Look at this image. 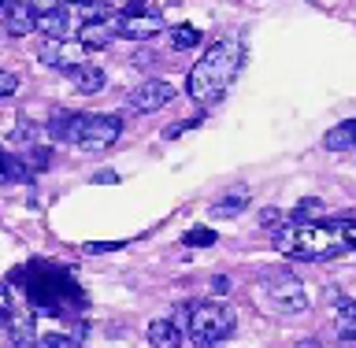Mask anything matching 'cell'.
<instances>
[{
	"instance_id": "obj_12",
	"label": "cell",
	"mask_w": 356,
	"mask_h": 348,
	"mask_svg": "<svg viewBox=\"0 0 356 348\" xmlns=\"http://www.w3.org/2000/svg\"><path fill=\"white\" fill-rule=\"evenodd\" d=\"M323 149H330V152L356 149V119H345V122H338V126H330L327 133H323Z\"/></svg>"
},
{
	"instance_id": "obj_36",
	"label": "cell",
	"mask_w": 356,
	"mask_h": 348,
	"mask_svg": "<svg viewBox=\"0 0 356 348\" xmlns=\"http://www.w3.org/2000/svg\"><path fill=\"white\" fill-rule=\"evenodd\" d=\"M67 4H86V0H67Z\"/></svg>"
},
{
	"instance_id": "obj_22",
	"label": "cell",
	"mask_w": 356,
	"mask_h": 348,
	"mask_svg": "<svg viewBox=\"0 0 356 348\" xmlns=\"http://www.w3.org/2000/svg\"><path fill=\"white\" fill-rule=\"evenodd\" d=\"M82 15H86V22L115 19V15H111V4H108V0H86V4H82Z\"/></svg>"
},
{
	"instance_id": "obj_5",
	"label": "cell",
	"mask_w": 356,
	"mask_h": 348,
	"mask_svg": "<svg viewBox=\"0 0 356 348\" xmlns=\"http://www.w3.org/2000/svg\"><path fill=\"white\" fill-rule=\"evenodd\" d=\"M264 289H267V300H271V308H275V311H282V315H300V311L308 308V293H305V285H300L289 271L271 274Z\"/></svg>"
},
{
	"instance_id": "obj_15",
	"label": "cell",
	"mask_w": 356,
	"mask_h": 348,
	"mask_svg": "<svg viewBox=\"0 0 356 348\" xmlns=\"http://www.w3.org/2000/svg\"><path fill=\"white\" fill-rule=\"evenodd\" d=\"M67 74H71L78 93H100V89H104V71L93 67V63H82V67H74V71H67Z\"/></svg>"
},
{
	"instance_id": "obj_7",
	"label": "cell",
	"mask_w": 356,
	"mask_h": 348,
	"mask_svg": "<svg viewBox=\"0 0 356 348\" xmlns=\"http://www.w3.org/2000/svg\"><path fill=\"white\" fill-rule=\"evenodd\" d=\"M171 100H175V89L167 82H160V78H149V82H141L134 89L127 104L138 111V115H152V111H160L163 104H171Z\"/></svg>"
},
{
	"instance_id": "obj_16",
	"label": "cell",
	"mask_w": 356,
	"mask_h": 348,
	"mask_svg": "<svg viewBox=\"0 0 356 348\" xmlns=\"http://www.w3.org/2000/svg\"><path fill=\"white\" fill-rule=\"evenodd\" d=\"M334 326H338V338H341L345 345H356V300H341Z\"/></svg>"
},
{
	"instance_id": "obj_32",
	"label": "cell",
	"mask_w": 356,
	"mask_h": 348,
	"mask_svg": "<svg viewBox=\"0 0 356 348\" xmlns=\"http://www.w3.org/2000/svg\"><path fill=\"white\" fill-rule=\"evenodd\" d=\"M193 126H197V119H193V122H175V126L167 130L163 138H167V141H175V138H182V133H186V130H193Z\"/></svg>"
},
{
	"instance_id": "obj_11",
	"label": "cell",
	"mask_w": 356,
	"mask_h": 348,
	"mask_svg": "<svg viewBox=\"0 0 356 348\" xmlns=\"http://www.w3.org/2000/svg\"><path fill=\"white\" fill-rule=\"evenodd\" d=\"M4 30L11 38H30L33 30H38V15H33V8L26 0H15V4H8L4 11Z\"/></svg>"
},
{
	"instance_id": "obj_18",
	"label": "cell",
	"mask_w": 356,
	"mask_h": 348,
	"mask_svg": "<svg viewBox=\"0 0 356 348\" xmlns=\"http://www.w3.org/2000/svg\"><path fill=\"white\" fill-rule=\"evenodd\" d=\"M8 330H11V341H15L19 348L30 345V338H33V315H30V311H11Z\"/></svg>"
},
{
	"instance_id": "obj_4",
	"label": "cell",
	"mask_w": 356,
	"mask_h": 348,
	"mask_svg": "<svg viewBox=\"0 0 356 348\" xmlns=\"http://www.w3.org/2000/svg\"><path fill=\"white\" fill-rule=\"evenodd\" d=\"M26 293L33 300V308L49 311V315H60L67 304H74V300H78L74 282L63 271H52V267H49V274H30Z\"/></svg>"
},
{
	"instance_id": "obj_13",
	"label": "cell",
	"mask_w": 356,
	"mask_h": 348,
	"mask_svg": "<svg viewBox=\"0 0 356 348\" xmlns=\"http://www.w3.org/2000/svg\"><path fill=\"white\" fill-rule=\"evenodd\" d=\"M78 130H82V115H74V111H56L49 119V138L52 141H78Z\"/></svg>"
},
{
	"instance_id": "obj_20",
	"label": "cell",
	"mask_w": 356,
	"mask_h": 348,
	"mask_svg": "<svg viewBox=\"0 0 356 348\" xmlns=\"http://www.w3.org/2000/svg\"><path fill=\"white\" fill-rule=\"evenodd\" d=\"M22 178H30L22 156H8L4 149H0V185H4V182H22Z\"/></svg>"
},
{
	"instance_id": "obj_17",
	"label": "cell",
	"mask_w": 356,
	"mask_h": 348,
	"mask_svg": "<svg viewBox=\"0 0 356 348\" xmlns=\"http://www.w3.org/2000/svg\"><path fill=\"white\" fill-rule=\"evenodd\" d=\"M38 30L49 41H63V33H67V11L56 8V11H49V15H38Z\"/></svg>"
},
{
	"instance_id": "obj_34",
	"label": "cell",
	"mask_w": 356,
	"mask_h": 348,
	"mask_svg": "<svg viewBox=\"0 0 356 348\" xmlns=\"http://www.w3.org/2000/svg\"><path fill=\"white\" fill-rule=\"evenodd\" d=\"M93 182H100V185H104V182H115V174H111V171H100V174L93 178Z\"/></svg>"
},
{
	"instance_id": "obj_8",
	"label": "cell",
	"mask_w": 356,
	"mask_h": 348,
	"mask_svg": "<svg viewBox=\"0 0 356 348\" xmlns=\"http://www.w3.org/2000/svg\"><path fill=\"white\" fill-rule=\"evenodd\" d=\"M82 41H44L41 44V52H38V60L44 67H60V71H74V67H82Z\"/></svg>"
},
{
	"instance_id": "obj_33",
	"label": "cell",
	"mask_w": 356,
	"mask_h": 348,
	"mask_svg": "<svg viewBox=\"0 0 356 348\" xmlns=\"http://www.w3.org/2000/svg\"><path fill=\"white\" fill-rule=\"evenodd\" d=\"M211 293H222V297H227V293H230V278H227V274H216V278H211Z\"/></svg>"
},
{
	"instance_id": "obj_35",
	"label": "cell",
	"mask_w": 356,
	"mask_h": 348,
	"mask_svg": "<svg viewBox=\"0 0 356 348\" xmlns=\"http://www.w3.org/2000/svg\"><path fill=\"white\" fill-rule=\"evenodd\" d=\"M297 348H319V341L316 338H305V341H297Z\"/></svg>"
},
{
	"instance_id": "obj_37",
	"label": "cell",
	"mask_w": 356,
	"mask_h": 348,
	"mask_svg": "<svg viewBox=\"0 0 356 348\" xmlns=\"http://www.w3.org/2000/svg\"><path fill=\"white\" fill-rule=\"evenodd\" d=\"M0 8H4V11H8V0H0Z\"/></svg>"
},
{
	"instance_id": "obj_6",
	"label": "cell",
	"mask_w": 356,
	"mask_h": 348,
	"mask_svg": "<svg viewBox=\"0 0 356 348\" xmlns=\"http://www.w3.org/2000/svg\"><path fill=\"white\" fill-rule=\"evenodd\" d=\"M122 119L119 115H82V130H78V149L86 152H104L119 141Z\"/></svg>"
},
{
	"instance_id": "obj_1",
	"label": "cell",
	"mask_w": 356,
	"mask_h": 348,
	"mask_svg": "<svg viewBox=\"0 0 356 348\" xmlns=\"http://www.w3.org/2000/svg\"><path fill=\"white\" fill-rule=\"evenodd\" d=\"M245 63V44L241 38H222L216 41L211 49L200 56V63L189 71L186 78V93L193 104H211V100H219L222 93H227V85L238 78Z\"/></svg>"
},
{
	"instance_id": "obj_25",
	"label": "cell",
	"mask_w": 356,
	"mask_h": 348,
	"mask_svg": "<svg viewBox=\"0 0 356 348\" xmlns=\"http://www.w3.org/2000/svg\"><path fill=\"white\" fill-rule=\"evenodd\" d=\"M22 163H26L30 174H33V171H44V167L52 163V152H49V149H33L30 156H22Z\"/></svg>"
},
{
	"instance_id": "obj_14",
	"label": "cell",
	"mask_w": 356,
	"mask_h": 348,
	"mask_svg": "<svg viewBox=\"0 0 356 348\" xmlns=\"http://www.w3.org/2000/svg\"><path fill=\"white\" fill-rule=\"evenodd\" d=\"M149 345L152 348H182V330L171 319H152L149 322Z\"/></svg>"
},
{
	"instance_id": "obj_9",
	"label": "cell",
	"mask_w": 356,
	"mask_h": 348,
	"mask_svg": "<svg viewBox=\"0 0 356 348\" xmlns=\"http://www.w3.org/2000/svg\"><path fill=\"white\" fill-rule=\"evenodd\" d=\"M163 33V19L156 11H145V15H122L119 19V38H134V41H145V38H156Z\"/></svg>"
},
{
	"instance_id": "obj_27",
	"label": "cell",
	"mask_w": 356,
	"mask_h": 348,
	"mask_svg": "<svg viewBox=\"0 0 356 348\" xmlns=\"http://www.w3.org/2000/svg\"><path fill=\"white\" fill-rule=\"evenodd\" d=\"M15 89H19V74H11V71H0V97L15 93Z\"/></svg>"
},
{
	"instance_id": "obj_21",
	"label": "cell",
	"mask_w": 356,
	"mask_h": 348,
	"mask_svg": "<svg viewBox=\"0 0 356 348\" xmlns=\"http://www.w3.org/2000/svg\"><path fill=\"white\" fill-rule=\"evenodd\" d=\"M245 208H249V193H245V189H238L234 197L219 200V204L211 208V215H216V219H234V215H241Z\"/></svg>"
},
{
	"instance_id": "obj_30",
	"label": "cell",
	"mask_w": 356,
	"mask_h": 348,
	"mask_svg": "<svg viewBox=\"0 0 356 348\" xmlns=\"http://www.w3.org/2000/svg\"><path fill=\"white\" fill-rule=\"evenodd\" d=\"M11 311H15V308H11V300H8V289H4V285H0V326H8V319H11Z\"/></svg>"
},
{
	"instance_id": "obj_23",
	"label": "cell",
	"mask_w": 356,
	"mask_h": 348,
	"mask_svg": "<svg viewBox=\"0 0 356 348\" xmlns=\"http://www.w3.org/2000/svg\"><path fill=\"white\" fill-rule=\"evenodd\" d=\"M182 241L189 245V249H208V245H216L219 238H216V230H208V226H197V230H189Z\"/></svg>"
},
{
	"instance_id": "obj_28",
	"label": "cell",
	"mask_w": 356,
	"mask_h": 348,
	"mask_svg": "<svg viewBox=\"0 0 356 348\" xmlns=\"http://www.w3.org/2000/svg\"><path fill=\"white\" fill-rule=\"evenodd\" d=\"M122 249V241H93V245H86V252L89 256H100V252H115Z\"/></svg>"
},
{
	"instance_id": "obj_19",
	"label": "cell",
	"mask_w": 356,
	"mask_h": 348,
	"mask_svg": "<svg viewBox=\"0 0 356 348\" xmlns=\"http://www.w3.org/2000/svg\"><path fill=\"white\" fill-rule=\"evenodd\" d=\"M167 44H171L175 52H189L200 44V30L197 26H171L167 30Z\"/></svg>"
},
{
	"instance_id": "obj_24",
	"label": "cell",
	"mask_w": 356,
	"mask_h": 348,
	"mask_svg": "<svg viewBox=\"0 0 356 348\" xmlns=\"http://www.w3.org/2000/svg\"><path fill=\"white\" fill-rule=\"evenodd\" d=\"M319 211H323V200L308 197V200H300V204H297V211H293V219H289V222H308L312 215H319Z\"/></svg>"
},
{
	"instance_id": "obj_10",
	"label": "cell",
	"mask_w": 356,
	"mask_h": 348,
	"mask_svg": "<svg viewBox=\"0 0 356 348\" xmlns=\"http://www.w3.org/2000/svg\"><path fill=\"white\" fill-rule=\"evenodd\" d=\"M119 38V19H104V22H82V30H78V41H82V49H108L111 41Z\"/></svg>"
},
{
	"instance_id": "obj_3",
	"label": "cell",
	"mask_w": 356,
	"mask_h": 348,
	"mask_svg": "<svg viewBox=\"0 0 356 348\" xmlns=\"http://www.w3.org/2000/svg\"><path fill=\"white\" fill-rule=\"evenodd\" d=\"M234 333V311L227 304H197L189 311V338H193L197 348H216L219 341H227Z\"/></svg>"
},
{
	"instance_id": "obj_26",
	"label": "cell",
	"mask_w": 356,
	"mask_h": 348,
	"mask_svg": "<svg viewBox=\"0 0 356 348\" xmlns=\"http://www.w3.org/2000/svg\"><path fill=\"white\" fill-rule=\"evenodd\" d=\"M260 226H267V230H271V226H286V222H282V211H278V208H264V211H260Z\"/></svg>"
},
{
	"instance_id": "obj_31",
	"label": "cell",
	"mask_w": 356,
	"mask_h": 348,
	"mask_svg": "<svg viewBox=\"0 0 356 348\" xmlns=\"http://www.w3.org/2000/svg\"><path fill=\"white\" fill-rule=\"evenodd\" d=\"M44 348H74V341L63 338V333H49V338H44Z\"/></svg>"
},
{
	"instance_id": "obj_29",
	"label": "cell",
	"mask_w": 356,
	"mask_h": 348,
	"mask_svg": "<svg viewBox=\"0 0 356 348\" xmlns=\"http://www.w3.org/2000/svg\"><path fill=\"white\" fill-rule=\"evenodd\" d=\"M26 4L33 8V15H49V11L60 8V0H26Z\"/></svg>"
},
{
	"instance_id": "obj_2",
	"label": "cell",
	"mask_w": 356,
	"mask_h": 348,
	"mask_svg": "<svg viewBox=\"0 0 356 348\" xmlns=\"http://www.w3.org/2000/svg\"><path fill=\"white\" fill-rule=\"evenodd\" d=\"M275 249L289 260H334V256L349 252V241L334 222H286L275 230Z\"/></svg>"
}]
</instances>
